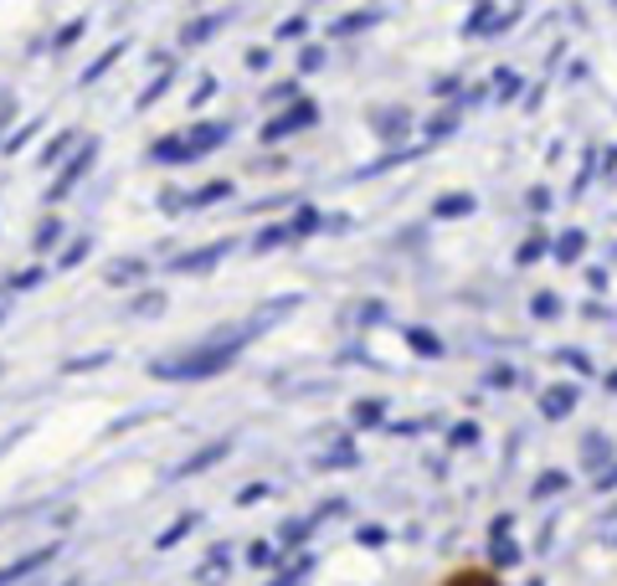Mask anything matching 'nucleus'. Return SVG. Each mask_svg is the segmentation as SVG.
I'll return each instance as SVG.
<instances>
[{"instance_id": "obj_43", "label": "nucleus", "mask_w": 617, "mask_h": 586, "mask_svg": "<svg viewBox=\"0 0 617 586\" xmlns=\"http://www.w3.org/2000/svg\"><path fill=\"white\" fill-rule=\"evenodd\" d=\"M494 82H499V98L520 94V72H510V67H499V72H494Z\"/></svg>"}, {"instance_id": "obj_12", "label": "nucleus", "mask_w": 617, "mask_h": 586, "mask_svg": "<svg viewBox=\"0 0 617 586\" xmlns=\"http://www.w3.org/2000/svg\"><path fill=\"white\" fill-rule=\"evenodd\" d=\"M581 463H587L591 473H603V468L613 463V438H607V432H587V438H581Z\"/></svg>"}, {"instance_id": "obj_11", "label": "nucleus", "mask_w": 617, "mask_h": 586, "mask_svg": "<svg viewBox=\"0 0 617 586\" xmlns=\"http://www.w3.org/2000/svg\"><path fill=\"white\" fill-rule=\"evenodd\" d=\"M227 21H232V11H212V16H202V21H190V27L180 31V47H202V41H212Z\"/></svg>"}, {"instance_id": "obj_40", "label": "nucleus", "mask_w": 617, "mask_h": 586, "mask_svg": "<svg viewBox=\"0 0 617 586\" xmlns=\"http://www.w3.org/2000/svg\"><path fill=\"white\" fill-rule=\"evenodd\" d=\"M82 27H88V21H82V16H78V21H68V27L57 31V37H52V47H57V52H68L72 41H78V37H82Z\"/></svg>"}, {"instance_id": "obj_46", "label": "nucleus", "mask_w": 617, "mask_h": 586, "mask_svg": "<svg viewBox=\"0 0 617 586\" xmlns=\"http://www.w3.org/2000/svg\"><path fill=\"white\" fill-rule=\"evenodd\" d=\"M591 479H597V494H613L617 489V458L603 468V473H591Z\"/></svg>"}, {"instance_id": "obj_8", "label": "nucleus", "mask_w": 617, "mask_h": 586, "mask_svg": "<svg viewBox=\"0 0 617 586\" xmlns=\"http://www.w3.org/2000/svg\"><path fill=\"white\" fill-rule=\"evenodd\" d=\"M479 212V196L473 191H448V196L432 201V222H463V216Z\"/></svg>"}, {"instance_id": "obj_27", "label": "nucleus", "mask_w": 617, "mask_h": 586, "mask_svg": "<svg viewBox=\"0 0 617 586\" xmlns=\"http://www.w3.org/2000/svg\"><path fill=\"white\" fill-rule=\"evenodd\" d=\"M288 227H294V242L298 237H314V232H320V212H314V206H298Z\"/></svg>"}, {"instance_id": "obj_24", "label": "nucleus", "mask_w": 617, "mask_h": 586, "mask_svg": "<svg viewBox=\"0 0 617 586\" xmlns=\"http://www.w3.org/2000/svg\"><path fill=\"white\" fill-rule=\"evenodd\" d=\"M196 525H202V515H180V520H175V525H170V530H165V535H160V540H155V546H160V550L180 546V540H186V535H190V530H196Z\"/></svg>"}, {"instance_id": "obj_21", "label": "nucleus", "mask_w": 617, "mask_h": 586, "mask_svg": "<svg viewBox=\"0 0 617 586\" xmlns=\"http://www.w3.org/2000/svg\"><path fill=\"white\" fill-rule=\"evenodd\" d=\"M407 345H412V355H422V360H438L443 355V340H438V334L432 330H417V324H407Z\"/></svg>"}, {"instance_id": "obj_42", "label": "nucleus", "mask_w": 617, "mask_h": 586, "mask_svg": "<svg viewBox=\"0 0 617 586\" xmlns=\"http://www.w3.org/2000/svg\"><path fill=\"white\" fill-rule=\"evenodd\" d=\"M556 355H561V360H566V365H571L577 375H591V371H597V365H591V360L581 355V350H556Z\"/></svg>"}, {"instance_id": "obj_48", "label": "nucleus", "mask_w": 617, "mask_h": 586, "mask_svg": "<svg viewBox=\"0 0 617 586\" xmlns=\"http://www.w3.org/2000/svg\"><path fill=\"white\" fill-rule=\"evenodd\" d=\"M268 494H273L268 484H247V489L237 494V505H257V499H268Z\"/></svg>"}, {"instance_id": "obj_14", "label": "nucleus", "mask_w": 617, "mask_h": 586, "mask_svg": "<svg viewBox=\"0 0 617 586\" xmlns=\"http://www.w3.org/2000/svg\"><path fill=\"white\" fill-rule=\"evenodd\" d=\"M72 145H78V134H72V129L52 134V139H47V145H41L37 165H41V170H57V165H62V160H68V155H72Z\"/></svg>"}, {"instance_id": "obj_5", "label": "nucleus", "mask_w": 617, "mask_h": 586, "mask_svg": "<svg viewBox=\"0 0 617 586\" xmlns=\"http://www.w3.org/2000/svg\"><path fill=\"white\" fill-rule=\"evenodd\" d=\"M180 139H186V165L206 160L212 149H222L232 139V119H212V124H186L180 129Z\"/></svg>"}, {"instance_id": "obj_41", "label": "nucleus", "mask_w": 617, "mask_h": 586, "mask_svg": "<svg viewBox=\"0 0 617 586\" xmlns=\"http://www.w3.org/2000/svg\"><path fill=\"white\" fill-rule=\"evenodd\" d=\"M160 212L165 216H180V212H186V191H160Z\"/></svg>"}, {"instance_id": "obj_55", "label": "nucleus", "mask_w": 617, "mask_h": 586, "mask_svg": "<svg viewBox=\"0 0 617 586\" xmlns=\"http://www.w3.org/2000/svg\"><path fill=\"white\" fill-rule=\"evenodd\" d=\"M607 391H617V371H613V375H607Z\"/></svg>"}, {"instance_id": "obj_31", "label": "nucleus", "mask_w": 617, "mask_h": 586, "mask_svg": "<svg viewBox=\"0 0 617 586\" xmlns=\"http://www.w3.org/2000/svg\"><path fill=\"white\" fill-rule=\"evenodd\" d=\"M108 350H98V355H78V360H62V371L68 375H82V371H98V365H108Z\"/></svg>"}, {"instance_id": "obj_23", "label": "nucleus", "mask_w": 617, "mask_h": 586, "mask_svg": "<svg viewBox=\"0 0 617 586\" xmlns=\"http://www.w3.org/2000/svg\"><path fill=\"white\" fill-rule=\"evenodd\" d=\"M350 417H355L361 427H381V422H386V401L365 397V401H355V412H350Z\"/></svg>"}, {"instance_id": "obj_29", "label": "nucleus", "mask_w": 617, "mask_h": 586, "mask_svg": "<svg viewBox=\"0 0 617 586\" xmlns=\"http://www.w3.org/2000/svg\"><path fill=\"white\" fill-rule=\"evenodd\" d=\"M381 16L376 11H365V16H345V21H335L330 27V37H350V31H365V27H376Z\"/></svg>"}, {"instance_id": "obj_7", "label": "nucleus", "mask_w": 617, "mask_h": 586, "mask_svg": "<svg viewBox=\"0 0 617 586\" xmlns=\"http://www.w3.org/2000/svg\"><path fill=\"white\" fill-rule=\"evenodd\" d=\"M52 556H57V546H37V550H27L21 560L0 566V586H16V582H27V576H37L41 566H52Z\"/></svg>"}, {"instance_id": "obj_47", "label": "nucleus", "mask_w": 617, "mask_h": 586, "mask_svg": "<svg viewBox=\"0 0 617 586\" xmlns=\"http://www.w3.org/2000/svg\"><path fill=\"white\" fill-rule=\"evenodd\" d=\"M458 88H463V82H458V72H448V78H438V82H432V98H453Z\"/></svg>"}, {"instance_id": "obj_15", "label": "nucleus", "mask_w": 617, "mask_h": 586, "mask_svg": "<svg viewBox=\"0 0 617 586\" xmlns=\"http://www.w3.org/2000/svg\"><path fill=\"white\" fill-rule=\"evenodd\" d=\"M581 253H587V232L581 227H566L561 237H550V257H556V263H577Z\"/></svg>"}, {"instance_id": "obj_2", "label": "nucleus", "mask_w": 617, "mask_h": 586, "mask_svg": "<svg viewBox=\"0 0 617 586\" xmlns=\"http://www.w3.org/2000/svg\"><path fill=\"white\" fill-rule=\"evenodd\" d=\"M314 124H320V104H314V98H298V104H288L283 114H273V119L257 129V139H263V145H278V139H294V134L314 129Z\"/></svg>"}, {"instance_id": "obj_49", "label": "nucleus", "mask_w": 617, "mask_h": 586, "mask_svg": "<svg viewBox=\"0 0 617 586\" xmlns=\"http://www.w3.org/2000/svg\"><path fill=\"white\" fill-rule=\"evenodd\" d=\"M37 129H41V124H37V119H31V124H27V129H16V134H11V139H6V149H11V155H16V149L27 145V139H31V134H37Z\"/></svg>"}, {"instance_id": "obj_6", "label": "nucleus", "mask_w": 617, "mask_h": 586, "mask_svg": "<svg viewBox=\"0 0 617 586\" xmlns=\"http://www.w3.org/2000/svg\"><path fill=\"white\" fill-rule=\"evenodd\" d=\"M222 257H232V237L212 242V247H196V253H175L170 257V273H212Z\"/></svg>"}, {"instance_id": "obj_54", "label": "nucleus", "mask_w": 617, "mask_h": 586, "mask_svg": "<svg viewBox=\"0 0 617 586\" xmlns=\"http://www.w3.org/2000/svg\"><path fill=\"white\" fill-rule=\"evenodd\" d=\"M212 94H216V82H212V78H206V82H202V88H196V94H190V104H206V98H212Z\"/></svg>"}, {"instance_id": "obj_13", "label": "nucleus", "mask_w": 617, "mask_h": 586, "mask_svg": "<svg viewBox=\"0 0 617 586\" xmlns=\"http://www.w3.org/2000/svg\"><path fill=\"white\" fill-rule=\"evenodd\" d=\"M412 160H417V149H386V155H376L371 165H361V170H355V180H376V175L402 170V165H412Z\"/></svg>"}, {"instance_id": "obj_39", "label": "nucleus", "mask_w": 617, "mask_h": 586, "mask_svg": "<svg viewBox=\"0 0 617 586\" xmlns=\"http://www.w3.org/2000/svg\"><path fill=\"white\" fill-rule=\"evenodd\" d=\"M355 320H361V330H371V324H381V320H386V304H381V299H365Z\"/></svg>"}, {"instance_id": "obj_20", "label": "nucleus", "mask_w": 617, "mask_h": 586, "mask_svg": "<svg viewBox=\"0 0 617 586\" xmlns=\"http://www.w3.org/2000/svg\"><path fill=\"white\" fill-rule=\"evenodd\" d=\"M288 242H294V227H288V222H273V227H263L253 237V253H278Z\"/></svg>"}, {"instance_id": "obj_50", "label": "nucleus", "mask_w": 617, "mask_h": 586, "mask_svg": "<svg viewBox=\"0 0 617 586\" xmlns=\"http://www.w3.org/2000/svg\"><path fill=\"white\" fill-rule=\"evenodd\" d=\"M11 304H16V283L6 279V283H0V324H6V314H11Z\"/></svg>"}, {"instance_id": "obj_25", "label": "nucleus", "mask_w": 617, "mask_h": 586, "mask_svg": "<svg viewBox=\"0 0 617 586\" xmlns=\"http://www.w3.org/2000/svg\"><path fill=\"white\" fill-rule=\"evenodd\" d=\"M458 108H443V114H438V119L428 124V145H438V139H448V134H458Z\"/></svg>"}, {"instance_id": "obj_10", "label": "nucleus", "mask_w": 617, "mask_h": 586, "mask_svg": "<svg viewBox=\"0 0 617 586\" xmlns=\"http://www.w3.org/2000/svg\"><path fill=\"white\" fill-rule=\"evenodd\" d=\"M232 453V442L227 438H216V442H206L202 453H190L186 463H175V479H190V473H202V468H212V463H222V458Z\"/></svg>"}, {"instance_id": "obj_16", "label": "nucleus", "mask_w": 617, "mask_h": 586, "mask_svg": "<svg viewBox=\"0 0 617 586\" xmlns=\"http://www.w3.org/2000/svg\"><path fill=\"white\" fill-rule=\"evenodd\" d=\"M145 273H149V263L145 257H119V263H108V273H104V283H114V289H129V283H145Z\"/></svg>"}, {"instance_id": "obj_53", "label": "nucleus", "mask_w": 617, "mask_h": 586, "mask_svg": "<svg viewBox=\"0 0 617 586\" xmlns=\"http://www.w3.org/2000/svg\"><path fill=\"white\" fill-rule=\"evenodd\" d=\"M530 212H550V191H546V186L530 191Z\"/></svg>"}, {"instance_id": "obj_36", "label": "nucleus", "mask_w": 617, "mask_h": 586, "mask_svg": "<svg viewBox=\"0 0 617 586\" xmlns=\"http://www.w3.org/2000/svg\"><path fill=\"white\" fill-rule=\"evenodd\" d=\"M314 525H320V520H288V525H283V546H298V540H308V535H314Z\"/></svg>"}, {"instance_id": "obj_52", "label": "nucleus", "mask_w": 617, "mask_h": 586, "mask_svg": "<svg viewBox=\"0 0 617 586\" xmlns=\"http://www.w3.org/2000/svg\"><path fill=\"white\" fill-rule=\"evenodd\" d=\"M361 546H386V530H381V525H365V530H361Z\"/></svg>"}, {"instance_id": "obj_51", "label": "nucleus", "mask_w": 617, "mask_h": 586, "mask_svg": "<svg viewBox=\"0 0 617 586\" xmlns=\"http://www.w3.org/2000/svg\"><path fill=\"white\" fill-rule=\"evenodd\" d=\"M320 62H324V47H304V52H298V67H304V72H314Z\"/></svg>"}, {"instance_id": "obj_35", "label": "nucleus", "mask_w": 617, "mask_h": 586, "mask_svg": "<svg viewBox=\"0 0 617 586\" xmlns=\"http://www.w3.org/2000/svg\"><path fill=\"white\" fill-rule=\"evenodd\" d=\"M88 253H94V237H78V242H72V247H68V253L57 257V267H78Z\"/></svg>"}, {"instance_id": "obj_34", "label": "nucleus", "mask_w": 617, "mask_h": 586, "mask_svg": "<svg viewBox=\"0 0 617 586\" xmlns=\"http://www.w3.org/2000/svg\"><path fill=\"white\" fill-rule=\"evenodd\" d=\"M546 253H550V237H530V242L520 247V253H515V263H520V267H530L536 257H546Z\"/></svg>"}, {"instance_id": "obj_37", "label": "nucleus", "mask_w": 617, "mask_h": 586, "mask_svg": "<svg viewBox=\"0 0 617 586\" xmlns=\"http://www.w3.org/2000/svg\"><path fill=\"white\" fill-rule=\"evenodd\" d=\"M469 442H479V422H458L448 432V448H469Z\"/></svg>"}, {"instance_id": "obj_3", "label": "nucleus", "mask_w": 617, "mask_h": 586, "mask_svg": "<svg viewBox=\"0 0 617 586\" xmlns=\"http://www.w3.org/2000/svg\"><path fill=\"white\" fill-rule=\"evenodd\" d=\"M520 21V0H479L473 16L463 21V37H499Z\"/></svg>"}, {"instance_id": "obj_26", "label": "nucleus", "mask_w": 617, "mask_h": 586, "mask_svg": "<svg viewBox=\"0 0 617 586\" xmlns=\"http://www.w3.org/2000/svg\"><path fill=\"white\" fill-rule=\"evenodd\" d=\"M489 560H494L499 572H505V566H515V560H520V546H515L510 535H499L494 546H489Z\"/></svg>"}, {"instance_id": "obj_28", "label": "nucleus", "mask_w": 617, "mask_h": 586, "mask_svg": "<svg viewBox=\"0 0 617 586\" xmlns=\"http://www.w3.org/2000/svg\"><path fill=\"white\" fill-rule=\"evenodd\" d=\"M530 314H536V320H561V299H556V293H536V299H530Z\"/></svg>"}, {"instance_id": "obj_4", "label": "nucleus", "mask_w": 617, "mask_h": 586, "mask_svg": "<svg viewBox=\"0 0 617 586\" xmlns=\"http://www.w3.org/2000/svg\"><path fill=\"white\" fill-rule=\"evenodd\" d=\"M94 160H98V139H82V145L68 155V165H62V175H57L52 186H47V206H57V201H62V196H72V186H78L82 175L94 170Z\"/></svg>"}, {"instance_id": "obj_45", "label": "nucleus", "mask_w": 617, "mask_h": 586, "mask_svg": "<svg viewBox=\"0 0 617 586\" xmlns=\"http://www.w3.org/2000/svg\"><path fill=\"white\" fill-rule=\"evenodd\" d=\"M165 309V293H139L135 299V314H160Z\"/></svg>"}, {"instance_id": "obj_22", "label": "nucleus", "mask_w": 617, "mask_h": 586, "mask_svg": "<svg viewBox=\"0 0 617 586\" xmlns=\"http://www.w3.org/2000/svg\"><path fill=\"white\" fill-rule=\"evenodd\" d=\"M124 52H129V41H114V47H108V52H104V57H94V62H88V72H82V78H78V82H82V88H94V82H98V78H104V72H108V67H114V62H119V57H124Z\"/></svg>"}, {"instance_id": "obj_38", "label": "nucleus", "mask_w": 617, "mask_h": 586, "mask_svg": "<svg viewBox=\"0 0 617 586\" xmlns=\"http://www.w3.org/2000/svg\"><path fill=\"white\" fill-rule=\"evenodd\" d=\"M561 489H566V473H540L530 494H536V499H550V494H561Z\"/></svg>"}, {"instance_id": "obj_1", "label": "nucleus", "mask_w": 617, "mask_h": 586, "mask_svg": "<svg viewBox=\"0 0 617 586\" xmlns=\"http://www.w3.org/2000/svg\"><path fill=\"white\" fill-rule=\"evenodd\" d=\"M263 330H268L263 314H253V320H242V324H216L212 334L196 340V345L175 350V355H160L155 365H149V375H155V381H212V375L232 371L237 355L253 345Z\"/></svg>"}, {"instance_id": "obj_32", "label": "nucleus", "mask_w": 617, "mask_h": 586, "mask_svg": "<svg viewBox=\"0 0 617 586\" xmlns=\"http://www.w3.org/2000/svg\"><path fill=\"white\" fill-rule=\"evenodd\" d=\"M57 237H62V222H57V216H47V222L37 227V242H31V247H37V253H47V247H57Z\"/></svg>"}, {"instance_id": "obj_9", "label": "nucleus", "mask_w": 617, "mask_h": 586, "mask_svg": "<svg viewBox=\"0 0 617 586\" xmlns=\"http://www.w3.org/2000/svg\"><path fill=\"white\" fill-rule=\"evenodd\" d=\"M577 397L581 391L577 387H550V391H540V417H550V422H561V417H571L577 412Z\"/></svg>"}, {"instance_id": "obj_56", "label": "nucleus", "mask_w": 617, "mask_h": 586, "mask_svg": "<svg viewBox=\"0 0 617 586\" xmlns=\"http://www.w3.org/2000/svg\"><path fill=\"white\" fill-rule=\"evenodd\" d=\"M530 586H540V582H530Z\"/></svg>"}, {"instance_id": "obj_44", "label": "nucleus", "mask_w": 617, "mask_h": 586, "mask_svg": "<svg viewBox=\"0 0 617 586\" xmlns=\"http://www.w3.org/2000/svg\"><path fill=\"white\" fill-rule=\"evenodd\" d=\"M304 31H308V16H288V21L278 27V37H283V41H298Z\"/></svg>"}, {"instance_id": "obj_18", "label": "nucleus", "mask_w": 617, "mask_h": 586, "mask_svg": "<svg viewBox=\"0 0 617 586\" xmlns=\"http://www.w3.org/2000/svg\"><path fill=\"white\" fill-rule=\"evenodd\" d=\"M149 160L155 165H186V139H180V129L165 134V139H155V145H149Z\"/></svg>"}, {"instance_id": "obj_19", "label": "nucleus", "mask_w": 617, "mask_h": 586, "mask_svg": "<svg viewBox=\"0 0 617 586\" xmlns=\"http://www.w3.org/2000/svg\"><path fill=\"white\" fill-rule=\"evenodd\" d=\"M216 201H232V180H206L202 191H190L186 196V212H206Z\"/></svg>"}, {"instance_id": "obj_33", "label": "nucleus", "mask_w": 617, "mask_h": 586, "mask_svg": "<svg viewBox=\"0 0 617 586\" xmlns=\"http://www.w3.org/2000/svg\"><path fill=\"white\" fill-rule=\"evenodd\" d=\"M170 82H175V72H160V78H155V82H149V88H145V94H139V108H149V104H160V98H165V94H170Z\"/></svg>"}, {"instance_id": "obj_30", "label": "nucleus", "mask_w": 617, "mask_h": 586, "mask_svg": "<svg viewBox=\"0 0 617 586\" xmlns=\"http://www.w3.org/2000/svg\"><path fill=\"white\" fill-rule=\"evenodd\" d=\"M247 566H257V572H263V566H278V546H273V540H253Z\"/></svg>"}, {"instance_id": "obj_17", "label": "nucleus", "mask_w": 617, "mask_h": 586, "mask_svg": "<svg viewBox=\"0 0 617 586\" xmlns=\"http://www.w3.org/2000/svg\"><path fill=\"white\" fill-rule=\"evenodd\" d=\"M371 129H376L381 139H407V129H412V114H407V108H381L376 119H371Z\"/></svg>"}]
</instances>
